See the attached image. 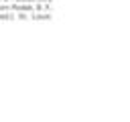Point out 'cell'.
Wrapping results in <instances>:
<instances>
[]
</instances>
